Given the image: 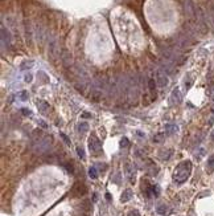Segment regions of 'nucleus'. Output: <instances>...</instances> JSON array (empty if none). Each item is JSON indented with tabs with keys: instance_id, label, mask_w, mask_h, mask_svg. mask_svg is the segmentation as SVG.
<instances>
[{
	"instance_id": "f257e3e1",
	"label": "nucleus",
	"mask_w": 214,
	"mask_h": 216,
	"mask_svg": "<svg viewBox=\"0 0 214 216\" xmlns=\"http://www.w3.org/2000/svg\"><path fill=\"white\" fill-rule=\"evenodd\" d=\"M192 173V163L190 161H184L176 167L175 174H173V179L177 184H182L186 179L189 178Z\"/></svg>"
},
{
	"instance_id": "f03ea898",
	"label": "nucleus",
	"mask_w": 214,
	"mask_h": 216,
	"mask_svg": "<svg viewBox=\"0 0 214 216\" xmlns=\"http://www.w3.org/2000/svg\"><path fill=\"white\" fill-rule=\"evenodd\" d=\"M89 149L90 151L94 154V155H98L101 151H102V145H101V141L97 138L95 135H91L90 139H89Z\"/></svg>"
},
{
	"instance_id": "7ed1b4c3",
	"label": "nucleus",
	"mask_w": 214,
	"mask_h": 216,
	"mask_svg": "<svg viewBox=\"0 0 214 216\" xmlns=\"http://www.w3.org/2000/svg\"><path fill=\"white\" fill-rule=\"evenodd\" d=\"M86 192H87V188L83 183H75L73 188H71V194L74 196H83Z\"/></svg>"
},
{
	"instance_id": "20e7f679",
	"label": "nucleus",
	"mask_w": 214,
	"mask_h": 216,
	"mask_svg": "<svg viewBox=\"0 0 214 216\" xmlns=\"http://www.w3.org/2000/svg\"><path fill=\"white\" fill-rule=\"evenodd\" d=\"M37 109H38V112L40 113H42V114H45L48 110H49V105L48 102H45V101H42V100H37Z\"/></svg>"
},
{
	"instance_id": "39448f33",
	"label": "nucleus",
	"mask_w": 214,
	"mask_h": 216,
	"mask_svg": "<svg viewBox=\"0 0 214 216\" xmlns=\"http://www.w3.org/2000/svg\"><path fill=\"white\" fill-rule=\"evenodd\" d=\"M132 195H133V194H132V191H131L130 188H128V190H124L123 194H122V196H120V200H122L123 203H127V202L131 200Z\"/></svg>"
},
{
	"instance_id": "423d86ee",
	"label": "nucleus",
	"mask_w": 214,
	"mask_h": 216,
	"mask_svg": "<svg viewBox=\"0 0 214 216\" xmlns=\"http://www.w3.org/2000/svg\"><path fill=\"white\" fill-rule=\"evenodd\" d=\"M165 131H167L168 135H173V134H176L178 131V127L176 125H173V123H169V125L165 126Z\"/></svg>"
},
{
	"instance_id": "0eeeda50",
	"label": "nucleus",
	"mask_w": 214,
	"mask_h": 216,
	"mask_svg": "<svg viewBox=\"0 0 214 216\" xmlns=\"http://www.w3.org/2000/svg\"><path fill=\"white\" fill-rule=\"evenodd\" d=\"M78 131L81 134H86L87 131H89V123L86 122H79V125H78Z\"/></svg>"
},
{
	"instance_id": "6e6552de",
	"label": "nucleus",
	"mask_w": 214,
	"mask_h": 216,
	"mask_svg": "<svg viewBox=\"0 0 214 216\" xmlns=\"http://www.w3.org/2000/svg\"><path fill=\"white\" fill-rule=\"evenodd\" d=\"M208 171L209 173H214V154L210 155V158L208 159Z\"/></svg>"
},
{
	"instance_id": "1a4fd4ad",
	"label": "nucleus",
	"mask_w": 214,
	"mask_h": 216,
	"mask_svg": "<svg viewBox=\"0 0 214 216\" xmlns=\"http://www.w3.org/2000/svg\"><path fill=\"white\" fill-rule=\"evenodd\" d=\"M172 98L176 101V104H180V102H181V94H180V92H178V89H175V90H173Z\"/></svg>"
},
{
	"instance_id": "9d476101",
	"label": "nucleus",
	"mask_w": 214,
	"mask_h": 216,
	"mask_svg": "<svg viewBox=\"0 0 214 216\" xmlns=\"http://www.w3.org/2000/svg\"><path fill=\"white\" fill-rule=\"evenodd\" d=\"M157 212H159L160 215H165V214L168 212V207H167L165 204L159 206V207H157Z\"/></svg>"
},
{
	"instance_id": "9b49d317",
	"label": "nucleus",
	"mask_w": 214,
	"mask_h": 216,
	"mask_svg": "<svg viewBox=\"0 0 214 216\" xmlns=\"http://www.w3.org/2000/svg\"><path fill=\"white\" fill-rule=\"evenodd\" d=\"M64 167L66 169V171H68V173H70V174H74V167H73V163L66 162L65 165H64Z\"/></svg>"
},
{
	"instance_id": "f8f14e48",
	"label": "nucleus",
	"mask_w": 214,
	"mask_h": 216,
	"mask_svg": "<svg viewBox=\"0 0 214 216\" xmlns=\"http://www.w3.org/2000/svg\"><path fill=\"white\" fill-rule=\"evenodd\" d=\"M89 175H90L91 179H97L98 178V173H97L95 167H90V170H89Z\"/></svg>"
},
{
	"instance_id": "ddd939ff",
	"label": "nucleus",
	"mask_w": 214,
	"mask_h": 216,
	"mask_svg": "<svg viewBox=\"0 0 214 216\" xmlns=\"http://www.w3.org/2000/svg\"><path fill=\"white\" fill-rule=\"evenodd\" d=\"M157 80H159V84H160V85H161V86H164V85H167V77H163L161 76V74H159V76H157Z\"/></svg>"
},
{
	"instance_id": "4468645a",
	"label": "nucleus",
	"mask_w": 214,
	"mask_h": 216,
	"mask_svg": "<svg viewBox=\"0 0 214 216\" xmlns=\"http://www.w3.org/2000/svg\"><path fill=\"white\" fill-rule=\"evenodd\" d=\"M60 137H61L62 139H64V142H65L66 145H69V146H70V145H71V142H70V139L68 138V137H66V134H65V133H60Z\"/></svg>"
},
{
	"instance_id": "2eb2a0df",
	"label": "nucleus",
	"mask_w": 214,
	"mask_h": 216,
	"mask_svg": "<svg viewBox=\"0 0 214 216\" xmlns=\"http://www.w3.org/2000/svg\"><path fill=\"white\" fill-rule=\"evenodd\" d=\"M77 154H78V157L81 158V159H85V151H83V149L82 147H77Z\"/></svg>"
},
{
	"instance_id": "dca6fc26",
	"label": "nucleus",
	"mask_w": 214,
	"mask_h": 216,
	"mask_svg": "<svg viewBox=\"0 0 214 216\" xmlns=\"http://www.w3.org/2000/svg\"><path fill=\"white\" fill-rule=\"evenodd\" d=\"M164 139V134H156L153 137V142H161Z\"/></svg>"
},
{
	"instance_id": "f3484780",
	"label": "nucleus",
	"mask_w": 214,
	"mask_h": 216,
	"mask_svg": "<svg viewBox=\"0 0 214 216\" xmlns=\"http://www.w3.org/2000/svg\"><path fill=\"white\" fill-rule=\"evenodd\" d=\"M37 123H38V126H41L42 129H48V123L44 121V120H38L37 121Z\"/></svg>"
},
{
	"instance_id": "a211bd4d",
	"label": "nucleus",
	"mask_w": 214,
	"mask_h": 216,
	"mask_svg": "<svg viewBox=\"0 0 214 216\" xmlns=\"http://www.w3.org/2000/svg\"><path fill=\"white\" fill-rule=\"evenodd\" d=\"M152 194L155 196H159V194H160V188L157 186H152Z\"/></svg>"
},
{
	"instance_id": "6ab92c4d",
	"label": "nucleus",
	"mask_w": 214,
	"mask_h": 216,
	"mask_svg": "<svg viewBox=\"0 0 214 216\" xmlns=\"http://www.w3.org/2000/svg\"><path fill=\"white\" fill-rule=\"evenodd\" d=\"M127 216H140V212H139L137 210H132V211H130V212H128Z\"/></svg>"
},
{
	"instance_id": "aec40b11",
	"label": "nucleus",
	"mask_w": 214,
	"mask_h": 216,
	"mask_svg": "<svg viewBox=\"0 0 214 216\" xmlns=\"http://www.w3.org/2000/svg\"><path fill=\"white\" fill-rule=\"evenodd\" d=\"M128 143H130V142H128V139H127V138H123L122 141H120V145H122V147H127V146H128Z\"/></svg>"
},
{
	"instance_id": "412c9836",
	"label": "nucleus",
	"mask_w": 214,
	"mask_h": 216,
	"mask_svg": "<svg viewBox=\"0 0 214 216\" xmlns=\"http://www.w3.org/2000/svg\"><path fill=\"white\" fill-rule=\"evenodd\" d=\"M28 97H29V96L26 94V92H23V93H21V100L25 101V100H28Z\"/></svg>"
},
{
	"instance_id": "4be33fe9",
	"label": "nucleus",
	"mask_w": 214,
	"mask_h": 216,
	"mask_svg": "<svg viewBox=\"0 0 214 216\" xmlns=\"http://www.w3.org/2000/svg\"><path fill=\"white\" fill-rule=\"evenodd\" d=\"M21 112H23L24 116H30V110H26V109H21Z\"/></svg>"
},
{
	"instance_id": "5701e85b",
	"label": "nucleus",
	"mask_w": 214,
	"mask_h": 216,
	"mask_svg": "<svg viewBox=\"0 0 214 216\" xmlns=\"http://www.w3.org/2000/svg\"><path fill=\"white\" fill-rule=\"evenodd\" d=\"M149 88H151V90L155 89V82L153 81H149Z\"/></svg>"
},
{
	"instance_id": "b1692460",
	"label": "nucleus",
	"mask_w": 214,
	"mask_h": 216,
	"mask_svg": "<svg viewBox=\"0 0 214 216\" xmlns=\"http://www.w3.org/2000/svg\"><path fill=\"white\" fill-rule=\"evenodd\" d=\"M136 134H137V135H139V137H140V138H144V137H145V134H143V133H141V131H136Z\"/></svg>"
},
{
	"instance_id": "393cba45",
	"label": "nucleus",
	"mask_w": 214,
	"mask_h": 216,
	"mask_svg": "<svg viewBox=\"0 0 214 216\" xmlns=\"http://www.w3.org/2000/svg\"><path fill=\"white\" fill-rule=\"evenodd\" d=\"M90 117H91V114H87V113L82 114V118H90Z\"/></svg>"
},
{
	"instance_id": "a878e982",
	"label": "nucleus",
	"mask_w": 214,
	"mask_h": 216,
	"mask_svg": "<svg viewBox=\"0 0 214 216\" xmlns=\"http://www.w3.org/2000/svg\"><path fill=\"white\" fill-rule=\"evenodd\" d=\"M106 199L107 200H111V195H110V194H106Z\"/></svg>"
},
{
	"instance_id": "bb28decb",
	"label": "nucleus",
	"mask_w": 214,
	"mask_h": 216,
	"mask_svg": "<svg viewBox=\"0 0 214 216\" xmlns=\"http://www.w3.org/2000/svg\"><path fill=\"white\" fill-rule=\"evenodd\" d=\"M212 139H213V142H214V130L212 131Z\"/></svg>"
},
{
	"instance_id": "cd10ccee",
	"label": "nucleus",
	"mask_w": 214,
	"mask_h": 216,
	"mask_svg": "<svg viewBox=\"0 0 214 216\" xmlns=\"http://www.w3.org/2000/svg\"><path fill=\"white\" fill-rule=\"evenodd\" d=\"M85 216H87V215H85Z\"/></svg>"
}]
</instances>
